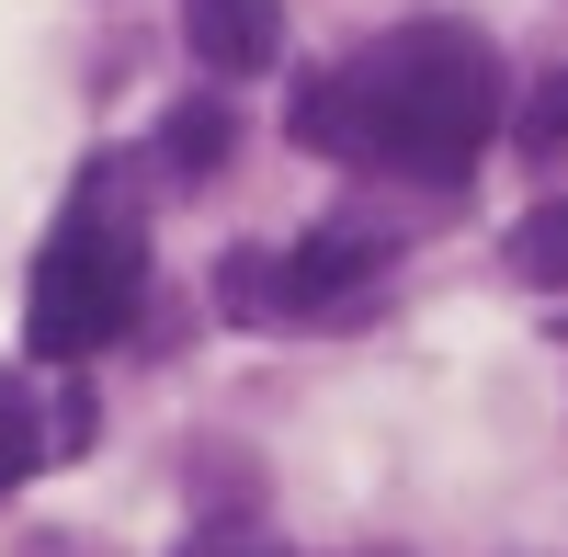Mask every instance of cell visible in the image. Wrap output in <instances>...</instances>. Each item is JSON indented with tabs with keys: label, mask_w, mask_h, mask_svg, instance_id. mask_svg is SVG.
Segmentation results:
<instances>
[{
	"label": "cell",
	"mask_w": 568,
	"mask_h": 557,
	"mask_svg": "<svg viewBox=\"0 0 568 557\" xmlns=\"http://www.w3.org/2000/svg\"><path fill=\"white\" fill-rule=\"evenodd\" d=\"M34 455H45V409H34L23 376H0V489L34 478Z\"/></svg>",
	"instance_id": "52a82bcc"
},
{
	"label": "cell",
	"mask_w": 568,
	"mask_h": 557,
	"mask_svg": "<svg viewBox=\"0 0 568 557\" xmlns=\"http://www.w3.org/2000/svg\"><path fill=\"white\" fill-rule=\"evenodd\" d=\"M227 149H240V125H227V103L205 91V103H182L171 125H160V160L182 171V182H205V171H227Z\"/></svg>",
	"instance_id": "5b68a950"
},
{
	"label": "cell",
	"mask_w": 568,
	"mask_h": 557,
	"mask_svg": "<svg viewBox=\"0 0 568 557\" xmlns=\"http://www.w3.org/2000/svg\"><path fill=\"white\" fill-rule=\"evenodd\" d=\"M511 273H524V285H568V194H546L511 227Z\"/></svg>",
	"instance_id": "8992f818"
},
{
	"label": "cell",
	"mask_w": 568,
	"mask_h": 557,
	"mask_svg": "<svg viewBox=\"0 0 568 557\" xmlns=\"http://www.w3.org/2000/svg\"><path fill=\"white\" fill-rule=\"evenodd\" d=\"M511 136H524L535 160H557V149H568V69H546V80L524 91V114H511Z\"/></svg>",
	"instance_id": "ba28073f"
},
{
	"label": "cell",
	"mask_w": 568,
	"mask_h": 557,
	"mask_svg": "<svg viewBox=\"0 0 568 557\" xmlns=\"http://www.w3.org/2000/svg\"><path fill=\"white\" fill-rule=\"evenodd\" d=\"M182 557H284V546H262V535H194Z\"/></svg>",
	"instance_id": "9c48e42d"
},
{
	"label": "cell",
	"mask_w": 568,
	"mask_h": 557,
	"mask_svg": "<svg viewBox=\"0 0 568 557\" xmlns=\"http://www.w3.org/2000/svg\"><path fill=\"white\" fill-rule=\"evenodd\" d=\"M375 262H387V251H375V240H353V227H318V240H296V251H262L273 318H307V307H329V296H353Z\"/></svg>",
	"instance_id": "277c9868"
},
{
	"label": "cell",
	"mask_w": 568,
	"mask_h": 557,
	"mask_svg": "<svg viewBox=\"0 0 568 557\" xmlns=\"http://www.w3.org/2000/svg\"><path fill=\"white\" fill-rule=\"evenodd\" d=\"M182 45L205 58V80H262L284 58V0H182Z\"/></svg>",
	"instance_id": "3957f363"
},
{
	"label": "cell",
	"mask_w": 568,
	"mask_h": 557,
	"mask_svg": "<svg viewBox=\"0 0 568 557\" xmlns=\"http://www.w3.org/2000/svg\"><path fill=\"white\" fill-rule=\"evenodd\" d=\"M500 136V58L466 23H398L387 45L318 69L296 91V149L409 182H466Z\"/></svg>",
	"instance_id": "6da1fadb"
},
{
	"label": "cell",
	"mask_w": 568,
	"mask_h": 557,
	"mask_svg": "<svg viewBox=\"0 0 568 557\" xmlns=\"http://www.w3.org/2000/svg\"><path fill=\"white\" fill-rule=\"evenodd\" d=\"M136 296H149V227H136L114 194H80L58 216V240H45L34 285H23V342L80 364V353H103L136 318Z\"/></svg>",
	"instance_id": "7a4b0ae2"
}]
</instances>
